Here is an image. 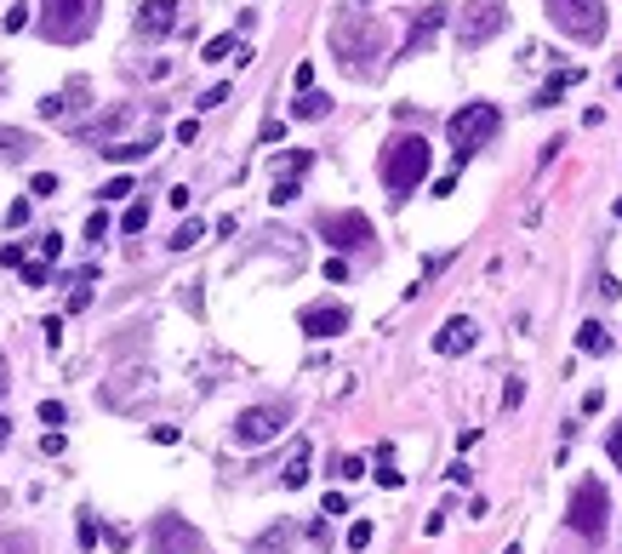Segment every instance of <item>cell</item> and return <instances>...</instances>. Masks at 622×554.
I'll list each match as a JSON object with an SVG mask.
<instances>
[{"label": "cell", "instance_id": "1", "mask_svg": "<svg viewBox=\"0 0 622 554\" xmlns=\"http://www.w3.org/2000/svg\"><path fill=\"white\" fill-rule=\"evenodd\" d=\"M325 40H332V57L354 74V81H371V74L383 69L388 29H383V18H371V12H337L332 29H325Z\"/></svg>", "mask_w": 622, "mask_h": 554}, {"label": "cell", "instance_id": "2", "mask_svg": "<svg viewBox=\"0 0 622 554\" xmlns=\"http://www.w3.org/2000/svg\"><path fill=\"white\" fill-rule=\"evenodd\" d=\"M428 160H434V149H428V137H417V132H400V137H388L383 143V160H377V172H383V189L394 195V200H406L417 183L428 177Z\"/></svg>", "mask_w": 622, "mask_h": 554}, {"label": "cell", "instance_id": "3", "mask_svg": "<svg viewBox=\"0 0 622 554\" xmlns=\"http://www.w3.org/2000/svg\"><path fill=\"white\" fill-rule=\"evenodd\" d=\"M497 126H503V109L497 103H462L457 115L445 120V132H451V155H457V166L462 160H474L479 149L497 137Z\"/></svg>", "mask_w": 622, "mask_h": 554}, {"label": "cell", "instance_id": "4", "mask_svg": "<svg viewBox=\"0 0 622 554\" xmlns=\"http://www.w3.org/2000/svg\"><path fill=\"white\" fill-rule=\"evenodd\" d=\"M103 0H40V35L57 46H74L98 29Z\"/></svg>", "mask_w": 622, "mask_h": 554}, {"label": "cell", "instance_id": "5", "mask_svg": "<svg viewBox=\"0 0 622 554\" xmlns=\"http://www.w3.org/2000/svg\"><path fill=\"white\" fill-rule=\"evenodd\" d=\"M566 526L588 537V543H600L605 526H611V491H605L594 474L588 480H577V491H571V503H566Z\"/></svg>", "mask_w": 622, "mask_h": 554}, {"label": "cell", "instance_id": "6", "mask_svg": "<svg viewBox=\"0 0 622 554\" xmlns=\"http://www.w3.org/2000/svg\"><path fill=\"white\" fill-rule=\"evenodd\" d=\"M542 6H549V23L566 40H583V46L605 40V0H542Z\"/></svg>", "mask_w": 622, "mask_h": 554}, {"label": "cell", "instance_id": "7", "mask_svg": "<svg viewBox=\"0 0 622 554\" xmlns=\"http://www.w3.org/2000/svg\"><path fill=\"white\" fill-rule=\"evenodd\" d=\"M503 23H508V6H503V0H469V6L451 12V29H457V46H462V52H479L491 35H503Z\"/></svg>", "mask_w": 622, "mask_h": 554}, {"label": "cell", "instance_id": "8", "mask_svg": "<svg viewBox=\"0 0 622 554\" xmlns=\"http://www.w3.org/2000/svg\"><path fill=\"white\" fill-rule=\"evenodd\" d=\"M149 554H206V537H200L183 515H154L149 520Z\"/></svg>", "mask_w": 622, "mask_h": 554}, {"label": "cell", "instance_id": "9", "mask_svg": "<svg viewBox=\"0 0 622 554\" xmlns=\"http://www.w3.org/2000/svg\"><path fill=\"white\" fill-rule=\"evenodd\" d=\"M286 423H291V406H286V400H269V406H246L240 418H235V446H269Z\"/></svg>", "mask_w": 622, "mask_h": 554}, {"label": "cell", "instance_id": "10", "mask_svg": "<svg viewBox=\"0 0 622 554\" xmlns=\"http://www.w3.org/2000/svg\"><path fill=\"white\" fill-rule=\"evenodd\" d=\"M320 235L332 252H354V246H371L377 240V229H371L366 212H325L320 218Z\"/></svg>", "mask_w": 622, "mask_h": 554}, {"label": "cell", "instance_id": "11", "mask_svg": "<svg viewBox=\"0 0 622 554\" xmlns=\"http://www.w3.org/2000/svg\"><path fill=\"white\" fill-rule=\"evenodd\" d=\"M86 98H91V86L81 81V74H74V81H69L64 91H46V98H40V115L74 132V126H81V109H86Z\"/></svg>", "mask_w": 622, "mask_h": 554}, {"label": "cell", "instance_id": "12", "mask_svg": "<svg viewBox=\"0 0 622 554\" xmlns=\"http://www.w3.org/2000/svg\"><path fill=\"white\" fill-rule=\"evenodd\" d=\"M177 0H143L137 6V18H132V29H137V40H166L177 29Z\"/></svg>", "mask_w": 622, "mask_h": 554}, {"label": "cell", "instance_id": "13", "mask_svg": "<svg viewBox=\"0 0 622 554\" xmlns=\"http://www.w3.org/2000/svg\"><path fill=\"white\" fill-rule=\"evenodd\" d=\"M445 23H451V6H423V12H411V35H406V52H400V57H423Z\"/></svg>", "mask_w": 622, "mask_h": 554}, {"label": "cell", "instance_id": "14", "mask_svg": "<svg viewBox=\"0 0 622 554\" xmlns=\"http://www.w3.org/2000/svg\"><path fill=\"white\" fill-rule=\"evenodd\" d=\"M298 326L308 337H337V332H349V309L343 303H308V309L298 315Z\"/></svg>", "mask_w": 622, "mask_h": 554}, {"label": "cell", "instance_id": "15", "mask_svg": "<svg viewBox=\"0 0 622 554\" xmlns=\"http://www.w3.org/2000/svg\"><path fill=\"white\" fill-rule=\"evenodd\" d=\"M126 120H132V103H115L108 115H91V120H81V126H74V137H81V143H98V149H108V137H115L120 126H126Z\"/></svg>", "mask_w": 622, "mask_h": 554}, {"label": "cell", "instance_id": "16", "mask_svg": "<svg viewBox=\"0 0 622 554\" xmlns=\"http://www.w3.org/2000/svg\"><path fill=\"white\" fill-rule=\"evenodd\" d=\"M474 337H479V326L469 315H451L440 332H434V355H469L474 349Z\"/></svg>", "mask_w": 622, "mask_h": 554}, {"label": "cell", "instance_id": "17", "mask_svg": "<svg viewBox=\"0 0 622 554\" xmlns=\"http://www.w3.org/2000/svg\"><path fill=\"white\" fill-rule=\"evenodd\" d=\"M308 457H315V446H308L303 435L291 440V452H286V469H280V480H286V491H298L308 480Z\"/></svg>", "mask_w": 622, "mask_h": 554}, {"label": "cell", "instance_id": "18", "mask_svg": "<svg viewBox=\"0 0 622 554\" xmlns=\"http://www.w3.org/2000/svg\"><path fill=\"white\" fill-rule=\"evenodd\" d=\"M246 554H291V520H274L269 532H257Z\"/></svg>", "mask_w": 622, "mask_h": 554}, {"label": "cell", "instance_id": "19", "mask_svg": "<svg viewBox=\"0 0 622 554\" xmlns=\"http://www.w3.org/2000/svg\"><path fill=\"white\" fill-rule=\"evenodd\" d=\"M29 155H35V137H29L23 126H0V160H29Z\"/></svg>", "mask_w": 622, "mask_h": 554}, {"label": "cell", "instance_id": "20", "mask_svg": "<svg viewBox=\"0 0 622 554\" xmlns=\"http://www.w3.org/2000/svg\"><path fill=\"white\" fill-rule=\"evenodd\" d=\"M577 81H583V69H566V74H554V81L537 91V103H531V109H554V103L566 98V86H577Z\"/></svg>", "mask_w": 622, "mask_h": 554}, {"label": "cell", "instance_id": "21", "mask_svg": "<svg viewBox=\"0 0 622 554\" xmlns=\"http://www.w3.org/2000/svg\"><path fill=\"white\" fill-rule=\"evenodd\" d=\"M577 349H583V355H611V332H605L600 320H583V332H577Z\"/></svg>", "mask_w": 622, "mask_h": 554}, {"label": "cell", "instance_id": "22", "mask_svg": "<svg viewBox=\"0 0 622 554\" xmlns=\"http://www.w3.org/2000/svg\"><path fill=\"white\" fill-rule=\"evenodd\" d=\"M291 115H298V120H325V115H332V98H325V91H298Z\"/></svg>", "mask_w": 622, "mask_h": 554}, {"label": "cell", "instance_id": "23", "mask_svg": "<svg viewBox=\"0 0 622 554\" xmlns=\"http://www.w3.org/2000/svg\"><path fill=\"white\" fill-rule=\"evenodd\" d=\"M154 149V137H143V143H108V149H98L103 160H115V166H126V160H143Z\"/></svg>", "mask_w": 622, "mask_h": 554}, {"label": "cell", "instance_id": "24", "mask_svg": "<svg viewBox=\"0 0 622 554\" xmlns=\"http://www.w3.org/2000/svg\"><path fill=\"white\" fill-rule=\"evenodd\" d=\"M200 240H206V223L189 218V223H177V235L166 240V246H172V252H189V246H200Z\"/></svg>", "mask_w": 622, "mask_h": 554}, {"label": "cell", "instance_id": "25", "mask_svg": "<svg viewBox=\"0 0 622 554\" xmlns=\"http://www.w3.org/2000/svg\"><path fill=\"white\" fill-rule=\"evenodd\" d=\"M0 554H40V543L29 532H0Z\"/></svg>", "mask_w": 622, "mask_h": 554}, {"label": "cell", "instance_id": "26", "mask_svg": "<svg viewBox=\"0 0 622 554\" xmlns=\"http://www.w3.org/2000/svg\"><path fill=\"white\" fill-rule=\"evenodd\" d=\"M235 52H240L235 35H217V40H206V52H200V57H206V64H223V57H235Z\"/></svg>", "mask_w": 622, "mask_h": 554}, {"label": "cell", "instance_id": "27", "mask_svg": "<svg viewBox=\"0 0 622 554\" xmlns=\"http://www.w3.org/2000/svg\"><path fill=\"white\" fill-rule=\"evenodd\" d=\"M377 480H383L388 491H394V486H406V474H400V469H394V452H388V446H383V452H377Z\"/></svg>", "mask_w": 622, "mask_h": 554}, {"label": "cell", "instance_id": "28", "mask_svg": "<svg viewBox=\"0 0 622 554\" xmlns=\"http://www.w3.org/2000/svg\"><path fill=\"white\" fill-rule=\"evenodd\" d=\"M298 195H303V177H274V195L269 200H274V206H286V200H298Z\"/></svg>", "mask_w": 622, "mask_h": 554}, {"label": "cell", "instance_id": "29", "mask_svg": "<svg viewBox=\"0 0 622 554\" xmlns=\"http://www.w3.org/2000/svg\"><path fill=\"white\" fill-rule=\"evenodd\" d=\"M308 166H315V155H308V149H291V155H286V172H280V177H303Z\"/></svg>", "mask_w": 622, "mask_h": 554}, {"label": "cell", "instance_id": "30", "mask_svg": "<svg viewBox=\"0 0 622 554\" xmlns=\"http://www.w3.org/2000/svg\"><path fill=\"white\" fill-rule=\"evenodd\" d=\"M120 229H126V235H137V229H149V206H143V200H137V206H126V218H120Z\"/></svg>", "mask_w": 622, "mask_h": 554}, {"label": "cell", "instance_id": "31", "mask_svg": "<svg viewBox=\"0 0 622 554\" xmlns=\"http://www.w3.org/2000/svg\"><path fill=\"white\" fill-rule=\"evenodd\" d=\"M126 195H132V177H108L98 189V200H126Z\"/></svg>", "mask_w": 622, "mask_h": 554}, {"label": "cell", "instance_id": "32", "mask_svg": "<svg viewBox=\"0 0 622 554\" xmlns=\"http://www.w3.org/2000/svg\"><path fill=\"white\" fill-rule=\"evenodd\" d=\"M349 549H354V554L371 549V520H354V526H349Z\"/></svg>", "mask_w": 622, "mask_h": 554}, {"label": "cell", "instance_id": "33", "mask_svg": "<svg viewBox=\"0 0 622 554\" xmlns=\"http://www.w3.org/2000/svg\"><path fill=\"white\" fill-rule=\"evenodd\" d=\"M605 457H611V463L622 469V418L611 423V435H605Z\"/></svg>", "mask_w": 622, "mask_h": 554}, {"label": "cell", "instance_id": "34", "mask_svg": "<svg viewBox=\"0 0 622 554\" xmlns=\"http://www.w3.org/2000/svg\"><path fill=\"white\" fill-rule=\"evenodd\" d=\"M74 537H81V549H91V543H98V520L81 515V520H74Z\"/></svg>", "mask_w": 622, "mask_h": 554}, {"label": "cell", "instance_id": "35", "mask_svg": "<svg viewBox=\"0 0 622 554\" xmlns=\"http://www.w3.org/2000/svg\"><path fill=\"white\" fill-rule=\"evenodd\" d=\"M64 418H69V411H64V406H57V400H40V423H46V428H57V423H64Z\"/></svg>", "mask_w": 622, "mask_h": 554}, {"label": "cell", "instance_id": "36", "mask_svg": "<svg viewBox=\"0 0 622 554\" xmlns=\"http://www.w3.org/2000/svg\"><path fill=\"white\" fill-rule=\"evenodd\" d=\"M103 235H108V218H103V212H91V218H86V240H91V246H98Z\"/></svg>", "mask_w": 622, "mask_h": 554}, {"label": "cell", "instance_id": "37", "mask_svg": "<svg viewBox=\"0 0 622 554\" xmlns=\"http://www.w3.org/2000/svg\"><path fill=\"white\" fill-rule=\"evenodd\" d=\"M29 189H35L40 200H52V195H57V177H52V172H35V183H29Z\"/></svg>", "mask_w": 622, "mask_h": 554}, {"label": "cell", "instance_id": "38", "mask_svg": "<svg viewBox=\"0 0 622 554\" xmlns=\"http://www.w3.org/2000/svg\"><path fill=\"white\" fill-rule=\"evenodd\" d=\"M40 257H46V264H57V257H64V240H57V235H40Z\"/></svg>", "mask_w": 622, "mask_h": 554}, {"label": "cell", "instance_id": "39", "mask_svg": "<svg viewBox=\"0 0 622 554\" xmlns=\"http://www.w3.org/2000/svg\"><path fill=\"white\" fill-rule=\"evenodd\" d=\"M81 309H91V286H74L69 291V315H81Z\"/></svg>", "mask_w": 622, "mask_h": 554}, {"label": "cell", "instance_id": "40", "mask_svg": "<svg viewBox=\"0 0 622 554\" xmlns=\"http://www.w3.org/2000/svg\"><path fill=\"white\" fill-rule=\"evenodd\" d=\"M337 474H343V480H360V474H366V457H343Z\"/></svg>", "mask_w": 622, "mask_h": 554}, {"label": "cell", "instance_id": "41", "mask_svg": "<svg viewBox=\"0 0 622 554\" xmlns=\"http://www.w3.org/2000/svg\"><path fill=\"white\" fill-rule=\"evenodd\" d=\"M6 223H12V229L29 223V200H12V206H6Z\"/></svg>", "mask_w": 622, "mask_h": 554}, {"label": "cell", "instance_id": "42", "mask_svg": "<svg viewBox=\"0 0 622 554\" xmlns=\"http://www.w3.org/2000/svg\"><path fill=\"white\" fill-rule=\"evenodd\" d=\"M520 400H525V383H520V377H508V389H503V406H508V411H514V406H520Z\"/></svg>", "mask_w": 622, "mask_h": 554}, {"label": "cell", "instance_id": "43", "mask_svg": "<svg viewBox=\"0 0 622 554\" xmlns=\"http://www.w3.org/2000/svg\"><path fill=\"white\" fill-rule=\"evenodd\" d=\"M291 86H298V91H315V64H298V74H291Z\"/></svg>", "mask_w": 622, "mask_h": 554}, {"label": "cell", "instance_id": "44", "mask_svg": "<svg viewBox=\"0 0 622 554\" xmlns=\"http://www.w3.org/2000/svg\"><path fill=\"white\" fill-rule=\"evenodd\" d=\"M0 264H6V269H23V246L6 240V246H0Z\"/></svg>", "mask_w": 622, "mask_h": 554}, {"label": "cell", "instance_id": "45", "mask_svg": "<svg viewBox=\"0 0 622 554\" xmlns=\"http://www.w3.org/2000/svg\"><path fill=\"white\" fill-rule=\"evenodd\" d=\"M40 332H46V349H57V343H64V320H57V315H52V320H46V326H40Z\"/></svg>", "mask_w": 622, "mask_h": 554}, {"label": "cell", "instance_id": "46", "mask_svg": "<svg viewBox=\"0 0 622 554\" xmlns=\"http://www.w3.org/2000/svg\"><path fill=\"white\" fill-rule=\"evenodd\" d=\"M46 274H52L46 264H23V286H46Z\"/></svg>", "mask_w": 622, "mask_h": 554}, {"label": "cell", "instance_id": "47", "mask_svg": "<svg viewBox=\"0 0 622 554\" xmlns=\"http://www.w3.org/2000/svg\"><path fill=\"white\" fill-rule=\"evenodd\" d=\"M40 452L57 457V452H64V435H57V428H46V435H40Z\"/></svg>", "mask_w": 622, "mask_h": 554}, {"label": "cell", "instance_id": "48", "mask_svg": "<svg viewBox=\"0 0 622 554\" xmlns=\"http://www.w3.org/2000/svg\"><path fill=\"white\" fill-rule=\"evenodd\" d=\"M217 103H229V86H223V81H217L206 98H200V109H217Z\"/></svg>", "mask_w": 622, "mask_h": 554}, {"label": "cell", "instance_id": "49", "mask_svg": "<svg viewBox=\"0 0 622 554\" xmlns=\"http://www.w3.org/2000/svg\"><path fill=\"white\" fill-rule=\"evenodd\" d=\"M320 515H349V498H343V491H332V498H325V509Z\"/></svg>", "mask_w": 622, "mask_h": 554}, {"label": "cell", "instance_id": "50", "mask_svg": "<svg viewBox=\"0 0 622 554\" xmlns=\"http://www.w3.org/2000/svg\"><path fill=\"white\" fill-rule=\"evenodd\" d=\"M0 394H6V360H0Z\"/></svg>", "mask_w": 622, "mask_h": 554}, {"label": "cell", "instance_id": "51", "mask_svg": "<svg viewBox=\"0 0 622 554\" xmlns=\"http://www.w3.org/2000/svg\"><path fill=\"white\" fill-rule=\"evenodd\" d=\"M6 435H12V423H6V418H0V440H6Z\"/></svg>", "mask_w": 622, "mask_h": 554}, {"label": "cell", "instance_id": "52", "mask_svg": "<svg viewBox=\"0 0 622 554\" xmlns=\"http://www.w3.org/2000/svg\"><path fill=\"white\" fill-rule=\"evenodd\" d=\"M503 554H520V543H508V549H503Z\"/></svg>", "mask_w": 622, "mask_h": 554}, {"label": "cell", "instance_id": "53", "mask_svg": "<svg viewBox=\"0 0 622 554\" xmlns=\"http://www.w3.org/2000/svg\"><path fill=\"white\" fill-rule=\"evenodd\" d=\"M617 218H622V200H617Z\"/></svg>", "mask_w": 622, "mask_h": 554}]
</instances>
